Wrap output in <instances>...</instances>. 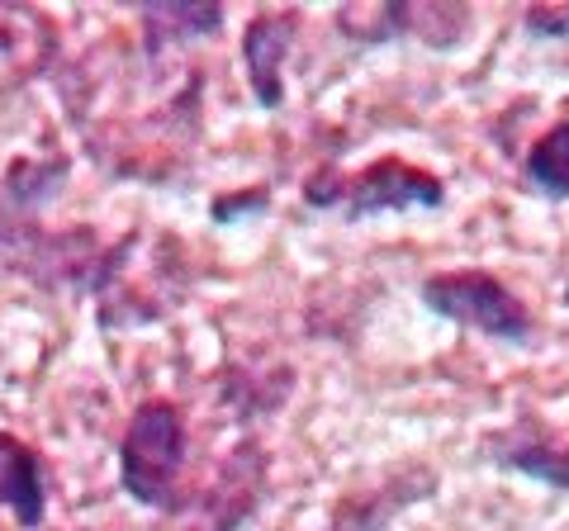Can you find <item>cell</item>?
Listing matches in <instances>:
<instances>
[{
	"mask_svg": "<svg viewBox=\"0 0 569 531\" xmlns=\"http://www.w3.org/2000/svg\"><path fill=\"white\" fill-rule=\"evenodd\" d=\"M295 14H280V10H261L247 20L242 33V62H247V81H252V96L261 110H276L284 100V58L295 48Z\"/></svg>",
	"mask_w": 569,
	"mask_h": 531,
	"instance_id": "cell-9",
	"label": "cell"
},
{
	"mask_svg": "<svg viewBox=\"0 0 569 531\" xmlns=\"http://www.w3.org/2000/svg\"><path fill=\"white\" fill-rule=\"evenodd\" d=\"M485 460L498 470H518L527 480L569 493V447L560 437L541 432L537 422H518L508 432L485 437Z\"/></svg>",
	"mask_w": 569,
	"mask_h": 531,
	"instance_id": "cell-8",
	"label": "cell"
},
{
	"mask_svg": "<svg viewBox=\"0 0 569 531\" xmlns=\"http://www.w3.org/2000/svg\"><path fill=\"white\" fill-rule=\"evenodd\" d=\"M58 62V24L39 6L0 0V91H14Z\"/></svg>",
	"mask_w": 569,
	"mask_h": 531,
	"instance_id": "cell-5",
	"label": "cell"
},
{
	"mask_svg": "<svg viewBox=\"0 0 569 531\" xmlns=\"http://www.w3.org/2000/svg\"><path fill=\"white\" fill-rule=\"evenodd\" d=\"M186 455H190L186 413L167 399H148L133 413L129 432H123V447H119V480L129 489V499L157 512L181 508Z\"/></svg>",
	"mask_w": 569,
	"mask_h": 531,
	"instance_id": "cell-2",
	"label": "cell"
},
{
	"mask_svg": "<svg viewBox=\"0 0 569 531\" xmlns=\"http://www.w3.org/2000/svg\"><path fill=\"white\" fill-rule=\"evenodd\" d=\"M422 304L437 318H451L460 328H475L493 342L527 347L531 342V313L503 280L489 271H441L422 280Z\"/></svg>",
	"mask_w": 569,
	"mask_h": 531,
	"instance_id": "cell-4",
	"label": "cell"
},
{
	"mask_svg": "<svg viewBox=\"0 0 569 531\" xmlns=\"http://www.w3.org/2000/svg\"><path fill=\"white\" fill-rule=\"evenodd\" d=\"M219 24H223L219 6H148L142 10V52L157 62L167 48L209 39Z\"/></svg>",
	"mask_w": 569,
	"mask_h": 531,
	"instance_id": "cell-11",
	"label": "cell"
},
{
	"mask_svg": "<svg viewBox=\"0 0 569 531\" xmlns=\"http://www.w3.org/2000/svg\"><path fill=\"white\" fill-rule=\"evenodd\" d=\"M142 247L148 242L129 233L100 252V266L91 275V294L100 299L104 328L162 318L167 309H176V299L186 290V275H181V266H176V242L157 238L148 261H142Z\"/></svg>",
	"mask_w": 569,
	"mask_h": 531,
	"instance_id": "cell-1",
	"label": "cell"
},
{
	"mask_svg": "<svg viewBox=\"0 0 569 531\" xmlns=\"http://www.w3.org/2000/svg\"><path fill=\"white\" fill-rule=\"evenodd\" d=\"M522 24L537 39H569V6H537V10H527Z\"/></svg>",
	"mask_w": 569,
	"mask_h": 531,
	"instance_id": "cell-13",
	"label": "cell"
},
{
	"mask_svg": "<svg viewBox=\"0 0 569 531\" xmlns=\"http://www.w3.org/2000/svg\"><path fill=\"white\" fill-rule=\"evenodd\" d=\"M522 171L541 194H550V200H569V110L556 129L531 143Z\"/></svg>",
	"mask_w": 569,
	"mask_h": 531,
	"instance_id": "cell-12",
	"label": "cell"
},
{
	"mask_svg": "<svg viewBox=\"0 0 569 531\" xmlns=\"http://www.w3.org/2000/svg\"><path fill=\"white\" fill-rule=\"evenodd\" d=\"M447 186L427 176L413 162L380 157L361 176H337L332 167L309 176L305 204L309 209H342L347 219H376V214H403V209H441Z\"/></svg>",
	"mask_w": 569,
	"mask_h": 531,
	"instance_id": "cell-3",
	"label": "cell"
},
{
	"mask_svg": "<svg viewBox=\"0 0 569 531\" xmlns=\"http://www.w3.org/2000/svg\"><path fill=\"white\" fill-rule=\"evenodd\" d=\"M0 503H6L20 527H43L48 493H43V465L29 441L0 432Z\"/></svg>",
	"mask_w": 569,
	"mask_h": 531,
	"instance_id": "cell-10",
	"label": "cell"
},
{
	"mask_svg": "<svg viewBox=\"0 0 569 531\" xmlns=\"http://www.w3.org/2000/svg\"><path fill=\"white\" fill-rule=\"evenodd\" d=\"M437 493V474L427 465H403L395 474H385L376 489H356L332 508V518L323 531H385L403 508H413Z\"/></svg>",
	"mask_w": 569,
	"mask_h": 531,
	"instance_id": "cell-6",
	"label": "cell"
},
{
	"mask_svg": "<svg viewBox=\"0 0 569 531\" xmlns=\"http://www.w3.org/2000/svg\"><path fill=\"white\" fill-rule=\"evenodd\" d=\"M261 489H266V455H261L257 441H242V447L228 455L219 484H213L204 499L190 503L200 512V522L186 527V531H238L257 512Z\"/></svg>",
	"mask_w": 569,
	"mask_h": 531,
	"instance_id": "cell-7",
	"label": "cell"
}]
</instances>
